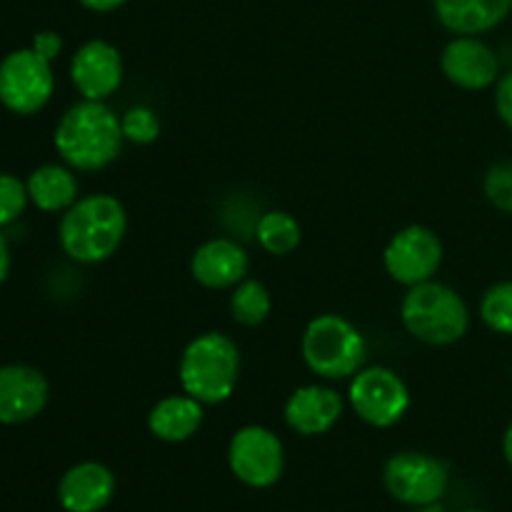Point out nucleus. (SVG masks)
Segmentation results:
<instances>
[{
	"label": "nucleus",
	"instance_id": "f257e3e1",
	"mask_svg": "<svg viewBox=\"0 0 512 512\" xmlns=\"http://www.w3.org/2000/svg\"><path fill=\"white\" fill-rule=\"evenodd\" d=\"M53 143L68 168L98 173L113 165L123 150L120 115L105 100H80L70 105L55 128Z\"/></svg>",
	"mask_w": 512,
	"mask_h": 512
},
{
	"label": "nucleus",
	"instance_id": "f03ea898",
	"mask_svg": "<svg viewBox=\"0 0 512 512\" xmlns=\"http://www.w3.org/2000/svg\"><path fill=\"white\" fill-rule=\"evenodd\" d=\"M128 233L125 205L110 193H93L78 198L63 213L58 240L70 260L83 265L105 263L118 253Z\"/></svg>",
	"mask_w": 512,
	"mask_h": 512
},
{
	"label": "nucleus",
	"instance_id": "7ed1b4c3",
	"mask_svg": "<svg viewBox=\"0 0 512 512\" xmlns=\"http://www.w3.org/2000/svg\"><path fill=\"white\" fill-rule=\"evenodd\" d=\"M178 380L183 393L203 405H220L233 398L240 380V350L235 340L215 330L190 340L180 355Z\"/></svg>",
	"mask_w": 512,
	"mask_h": 512
},
{
	"label": "nucleus",
	"instance_id": "20e7f679",
	"mask_svg": "<svg viewBox=\"0 0 512 512\" xmlns=\"http://www.w3.org/2000/svg\"><path fill=\"white\" fill-rule=\"evenodd\" d=\"M400 323L418 343L445 348L468 335L470 310L458 290L433 278L408 288L400 303Z\"/></svg>",
	"mask_w": 512,
	"mask_h": 512
},
{
	"label": "nucleus",
	"instance_id": "39448f33",
	"mask_svg": "<svg viewBox=\"0 0 512 512\" xmlns=\"http://www.w3.org/2000/svg\"><path fill=\"white\" fill-rule=\"evenodd\" d=\"M300 353L310 373L328 383H338V380H350L360 368H365L368 343L358 325L350 323L348 318L325 313L305 325Z\"/></svg>",
	"mask_w": 512,
	"mask_h": 512
},
{
	"label": "nucleus",
	"instance_id": "423d86ee",
	"mask_svg": "<svg viewBox=\"0 0 512 512\" xmlns=\"http://www.w3.org/2000/svg\"><path fill=\"white\" fill-rule=\"evenodd\" d=\"M348 403L363 423L380 430L393 428L410 410V390L395 370L370 365L350 378Z\"/></svg>",
	"mask_w": 512,
	"mask_h": 512
},
{
	"label": "nucleus",
	"instance_id": "0eeeda50",
	"mask_svg": "<svg viewBox=\"0 0 512 512\" xmlns=\"http://www.w3.org/2000/svg\"><path fill=\"white\" fill-rule=\"evenodd\" d=\"M53 90V65L33 48L15 50L0 63V103L10 113L35 115L50 103Z\"/></svg>",
	"mask_w": 512,
	"mask_h": 512
},
{
	"label": "nucleus",
	"instance_id": "6e6552de",
	"mask_svg": "<svg viewBox=\"0 0 512 512\" xmlns=\"http://www.w3.org/2000/svg\"><path fill=\"white\" fill-rule=\"evenodd\" d=\"M228 465L248 488H273L285 470L283 443L263 425H245L230 438Z\"/></svg>",
	"mask_w": 512,
	"mask_h": 512
},
{
	"label": "nucleus",
	"instance_id": "1a4fd4ad",
	"mask_svg": "<svg viewBox=\"0 0 512 512\" xmlns=\"http://www.w3.org/2000/svg\"><path fill=\"white\" fill-rule=\"evenodd\" d=\"M443 255V240L438 238L435 230L425 228V225H408L388 240L383 265L385 273L395 283L413 288V285L428 283L438 275Z\"/></svg>",
	"mask_w": 512,
	"mask_h": 512
},
{
	"label": "nucleus",
	"instance_id": "9d476101",
	"mask_svg": "<svg viewBox=\"0 0 512 512\" xmlns=\"http://www.w3.org/2000/svg\"><path fill=\"white\" fill-rule=\"evenodd\" d=\"M383 483L398 503L435 505L450 483L448 465L428 453H398L385 463Z\"/></svg>",
	"mask_w": 512,
	"mask_h": 512
},
{
	"label": "nucleus",
	"instance_id": "9b49d317",
	"mask_svg": "<svg viewBox=\"0 0 512 512\" xmlns=\"http://www.w3.org/2000/svg\"><path fill=\"white\" fill-rule=\"evenodd\" d=\"M123 55L108 40H88L70 60V80L85 100H108L123 85Z\"/></svg>",
	"mask_w": 512,
	"mask_h": 512
},
{
	"label": "nucleus",
	"instance_id": "f8f14e48",
	"mask_svg": "<svg viewBox=\"0 0 512 512\" xmlns=\"http://www.w3.org/2000/svg\"><path fill=\"white\" fill-rule=\"evenodd\" d=\"M440 70L463 90H485L498 83L500 60L478 35H455L440 55Z\"/></svg>",
	"mask_w": 512,
	"mask_h": 512
},
{
	"label": "nucleus",
	"instance_id": "ddd939ff",
	"mask_svg": "<svg viewBox=\"0 0 512 512\" xmlns=\"http://www.w3.org/2000/svg\"><path fill=\"white\" fill-rule=\"evenodd\" d=\"M50 385L38 368L5 365L0 368V423L23 425L38 418L48 405Z\"/></svg>",
	"mask_w": 512,
	"mask_h": 512
},
{
	"label": "nucleus",
	"instance_id": "4468645a",
	"mask_svg": "<svg viewBox=\"0 0 512 512\" xmlns=\"http://www.w3.org/2000/svg\"><path fill=\"white\" fill-rule=\"evenodd\" d=\"M250 273V258L233 238H210L190 258V275L208 290H233Z\"/></svg>",
	"mask_w": 512,
	"mask_h": 512
},
{
	"label": "nucleus",
	"instance_id": "2eb2a0df",
	"mask_svg": "<svg viewBox=\"0 0 512 512\" xmlns=\"http://www.w3.org/2000/svg\"><path fill=\"white\" fill-rule=\"evenodd\" d=\"M345 400L330 385H303L285 400L283 418L298 435H325L343 418Z\"/></svg>",
	"mask_w": 512,
	"mask_h": 512
},
{
	"label": "nucleus",
	"instance_id": "dca6fc26",
	"mask_svg": "<svg viewBox=\"0 0 512 512\" xmlns=\"http://www.w3.org/2000/svg\"><path fill=\"white\" fill-rule=\"evenodd\" d=\"M113 495L115 475L93 460L73 465L58 485V500L68 512H100Z\"/></svg>",
	"mask_w": 512,
	"mask_h": 512
},
{
	"label": "nucleus",
	"instance_id": "f3484780",
	"mask_svg": "<svg viewBox=\"0 0 512 512\" xmlns=\"http://www.w3.org/2000/svg\"><path fill=\"white\" fill-rule=\"evenodd\" d=\"M435 15L455 35H480L498 28L512 10V0H433Z\"/></svg>",
	"mask_w": 512,
	"mask_h": 512
},
{
	"label": "nucleus",
	"instance_id": "a211bd4d",
	"mask_svg": "<svg viewBox=\"0 0 512 512\" xmlns=\"http://www.w3.org/2000/svg\"><path fill=\"white\" fill-rule=\"evenodd\" d=\"M205 405L190 395H165L150 408L148 430L163 443H185L200 430Z\"/></svg>",
	"mask_w": 512,
	"mask_h": 512
},
{
	"label": "nucleus",
	"instance_id": "6ab92c4d",
	"mask_svg": "<svg viewBox=\"0 0 512 512\" xmlns=\"http://www.w3.org/2000/svg\"><path fill=\"white\" fill-rule=\"evenodd\" d=\"M30 203L43 213H65L78 200V178L68 165H40L28 178Z\"/></svg>",
	"mask_w": 512,
	"mask_h": 512
},
{
	"label": "nucleus",
	"instance_id": "aec40b11",
	"mask_svg": "<svg viewBox=\"0 0 512 512\" xmlns=\"http://www.w3.org/2000/svg\"><path fill=\"white\" fill-rule=\"evenodd\" d=\"M255 235L265 253L270 255H290L300 245L303 230L300 223L285 210H268L258 218Z\"/></svg>",
	"mask_w": 512,
	"mask_h": 512
},
{
	"label": "nucleus",
	"instance_id": "412c9836",
	"mask_svg": "<svg viewBox=\"0 0 512 512\" xmlns=\"http://www.w3.org/2000/svg\"><path fill=\"white\" fill-rule=\"evenodd\" d=\"M273 313V298H270L268 288L260 280L245 278L238 283L230 293V315L238 325L245 328H258Z\"/></svg>",
	"mask_w": 512,
	"mask_h": 512
},
{
	"label": "nucleus",
	"instance_id": "4be33fe9",
	"mask_svg": "<svg viewBox=\"0 0 512 512\" xmlns=\"http://www.w3.org/2000/svg\"><path fill=\"white\" fill-rule=\"evenodd\" d=\"M480 320L493 333L512 335V280L495 283L480 300Z\"/></svg>",
	"mask_w": 512,
	"mask_h": 512
},
{
	"label": "nucleus",
	"instance_id": "5701e85b",
	"mask_svg": "<svg viewBox=\"0 0 512 512\" xmlns=\"http://www.w3.org/2000/svg\"><path fill=\"white\" fill-rule=\"evenodd\" d=\"M120 128H123L125 143L150 145L160 135V118L150 105H130L120 115Z\"/></svg>",
	"mask_w": 512,
	"mask_h": 512
},
{
	"label": "nucleus",
	"instance_id": "b1692460",
	"mask_svg": "<svg viewBox=\"0 0 512 512\" xmlns=\"http://www.w3.org/2000/svg\"><path fill=\"white\" fill-rule=\"evenodd\" d=\"M483 193L493 208L512 215V160L495 163L493 168L485 173Z\"/></svg>",
	"mask_w": 512,
	"mask_h": 512
},
{
	"label": "nucleus",
	"instance_id": "393cba45",
	"mask_svg": "<svg viewBox=\"0 0 512 512\" xmlns=\"http://www.w3.org/2000/svg\"><path fill=\"white\" fill-rule=\"evenodd\" d=\"M28 185L10 173H0V228L15 223L28 205Z\"/></svg>",
	"mask_w": 512,
	"mask_h": 512
},
{
	"label": "nucleus",
	"instance_id": "a878e982",
	"mask_svg": "<svg viewBox=\"0 0 512 512\" xmlns=\"http://www.w3.org/2000/svg\"><path fill=\"white\" fill-rule=\"evenodd\" d=\"M495 110H498L500 120L512 130V70L500 75L495 83Z\"/></svg>",
	"mask_w": 512,
	"mask_h": 512
},
{
	"label": "nucleus",
	"instance_id": "bb28decb",
	"mask_svg": "<svg viewBox=\"0 0 512 512\" xmlns=\"http://www.w3.org/2000/svg\"><path fill=\"white\" fill-rule=\"evenodd\" d=\"M30 48H33L40 58L53 63V60L60 55V50H63V38H60L58 33H53V30H40V33H35L33 45H30Z\"/></svg>",
	"mask_w": 512,
	"mask_h": 512
},
{
	"label": "nucleus",
	"instance_id": "cd10ccee",
	"mask_svg": "<svg viewBox=\"0 0 512 512\" xmlns=\"http://www.w3.org/2000/svg\"><path fill=\"white\" fill-rule=\"evenodd\" d=\"M125 3H128V0H80V5L93 10V13H113V10L123 8Z\"/></svg>",
	"mask_w": 512,
	"mask_h": 512
},
{
	"label": "nucleus",
	"instance_id": "c85d7f7f",
	"mask_svg": "<svg viewBox=\"0 0 512 512\" xmlns=\"http://www.w3.org/2000/svg\"><path fill=\"white\" fill-rule=\"evenodd\" d=\"M8 273H10V250H8V240H5V235L0 233V283L8 278Z\"/></svg>",
	"mask_w": 512,
	"mask_h": 512
},
{
	"label": "nucleus",
	"instance_id": "c756f323",
	"mask_svg": "<svg viewBox=\"0 0 512 512\" xmlns=\"http://www.w3.org/2000/svg\"><path fill=\"white\" fill-rule=\"evenodd\" d=\"M503 455H505V460H508L510 468H512V420H510L508 430H505V435H503Z\"/></svg>",
	"mask_w": 512,
	"mask_h": 512
},
{
	"label": "nucleus",
	"instance_id": "7c9ffc66",
	"mask_svg": "<svg viewBox=\"0 0 512 512\" xmlns=\"http://www.w3.org/2000/svg\"><path fill=\"white\" fill-rule=\"evenodd\" d=\"M418 512H445L440 505H425V508H420Z\"/></svg>",
	"mask_w": 512,
	"mask_h": 512
},
{
	"label": "nucleus",
	"instance_id": "2f4dec72",
	"mask_svg": "<svg viewBox=\"0 0 512 512\" xmlns=\"http://www.w3.org/2000/svg\"><path fill=\"white\" fill-rule=\"evenodd\" d=\"M463 512H485V510H463Z\"/></svg>",
	"mask_w": 512,
	"mask_h": 512
}]
</instances>
